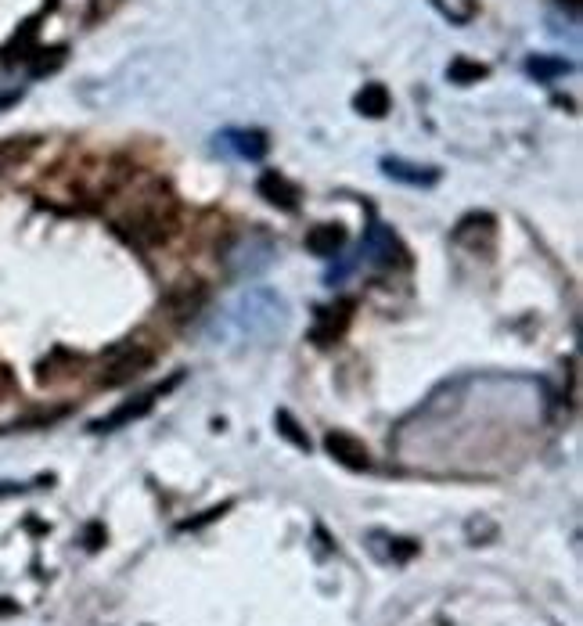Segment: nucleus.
<instances>
[{
	"label": "nucleus",
	"mask_w": 583,
	"mask_h": 626,
	"mask_svg": "<svg viewBox=\"0 0 583 626\" xmlns=\"http://www.w3.org/2000/svg\"><path fill=\"white\" fill-rule=\"evenodd\" d=\"M224 511H227V504H224V508H213V511H206V515H202V519H195V522H180V529H198V526H206V522L220 519V515H224Z\"/></svg>",
	"instance_id": "obj_13"
},
{
	"label": "nucleus",
	"mask_w": 583,
	"mask_h": 626,
	"mask_svg": "<svg viewBox=\"0 0 583 626\" xmlns=\"http://www.w3.org/2000/svg\"><path fill=\"white\" fill-rule=\"evenodd\" d=\"M224 144H231V148L242 155V159H263V155H267V148H270L263 130H227Z\"/></svg>",
	"instance_id": "obj_7"
},
{
	"label": "nucleus",
	"mask_w": 583,
	"mask_h": 626,
	"mask_svg": "<svg viewBox=\"0 0 583 626\" xmlns=\"http://www.w3.org/2000/svg\"><path fill=\"white\" fill-rule=\"evenodd\" d=\"M353 108H357L360 116L382 119L389 112V90L382 87V83H368V87H364L357 98H353Z\"/></svg>",
	"instance_id": "obj_8"
},
{
	"label": "nucleus",
	"mask_w": 583,
	"mask_h": 626,
	"mask_svg": "<svg viewBox=\"0 0 583 626\" xmlns=\"http://www.w3.org/2000/svg\"><path fill=\"white\" fill-rule=\"evenodd\" d=\"M256 188H260V195L267 198L270 206H281V209H288V213L296 209V198H299L296 184H288V180L281 177L278 170H267V173H263Z\"/></svg>",
	"instance_id": "obj_5"
},
{
	"label": "nucleus",
	"mask_w": 583,
	"mask_h": 626,
	"mask_svg": "<svg viewBox=\"0 0 583 626\" xmlns=\"http://www.w3.org/2000/svg\"><path fill=\"white\" fill-rule=\"evenodd\" d=\"M526 72H530V76H537V80H555V76H566L569 62H562V58H544V54H537V58H530V62H526Z\"/></svg>",
	"instance_id": "obj_10"
},
{
	"label": "nucleus",
	"mask_w": 583,
	"mask_h": 626,
	"mask_svg": "<svg viewBox=\"0 0 583 626\" xmlns=\"http://www.w3.org/2000/svg\"><path fill=\"white\" fill-rule=\"evenodd\" d=\"M26 486H18V483H0V493H22Z\"/></svg>",
	"instance_id": "obj_15"
},
{
	"label": "nucleus",
	"mask_w": 583,
	"mask_h": 626,
	"mask_svg": "<svg viewBox=\"0 0 583 626\" xmlns=\"http://www.w3.org/2000/svg\"><path fill=\"white\" fill-rule=\"evenodd\" d=\"M152 403H155V393L137 396V400L123 403V407H116V411L108 414V418H98V421H94V425H90V432H116V429H123V425H130V421L144 418V414L152 411Z\"/></svg>",
	"instance_id": "obj_3"
},
{
	"label": "nucleus",
	"mask_w": 583,
	"mask_h": 626,
	"mask_svg": "<svg viewBox=\"0 0 583 626\" xmlns=\"http://www.w3.org/2000/svg\"><path fill=\"white\" fill-rule=\"evenodd\" d=\"M342 245H346V231L339 224H317L314 231L306 234V249L321 256V260H332Z\"/></svg>",
	"instance_id": "obj_6"
},
{
	"label": "nucleus",
	"mask_w": 583,
	"mask_h": 626,
	"mask_svg": "<svg viewBox=\"0 0 583 626\" xmlns=\"http://www.w3.org/2000/svg\"><path fill=\"white\" fill-rule=\"evenodd\" d=\"M450 83H479L486 76V65L479 62H468V58H458V62L447 69Z\"/></svg>",
	"instance_id": "obj_12"
},
{
	"label": "nucleus",
	"mask_w": 583,
	"mask_h": 626,
	"mask_svg": "<svg viewBox=\"0 0 583 626\" xmlns=\"http://www.w3.org/2000/svg\"><path fill=\"white\" fill-rule=\"evenodd\" d=\"M382 170H386V177L404 180V184H411V188H432V184L440 180V170H432V166H414V162H404V159H382Z\"/></svg>",
	"instance_id": "obj_4"
},
{
	"label": "nucleus",
	"mask_w": 583,
	"mask_h": 626,
	"mask_svg": "<svg viewBox=\"0 0 583 626\" xmlns=\"http://www.w3.org/2000/svg\"><path fill=\"white\" fill-rule=\"evenodd\" d=\"M324 450H328L339 465L353 468V472H368L371 468L368 447H364L357 436H350V432H328V436H324Z\"/></svg>",
	"instance_id": "obj_2"
},
{
	"label": "nucleus",
	"mask_w": 583,
	"mask_h": 626,
	"mask_svg": "<svg viewBox=\"0 0 583 626\" xmlns=\"http://www.w3.org/2000/svg\"><path fill=\"white\" fill-rule=\"evenodd\" d=\"M274 425H278V436H285L288 443L296 450H310V436H306L303 429H299V421L292 418L288 411H278V418H274Z\"/></svg>",
	"instance_id": "obj_11"
},
{
	"label": "nucleus",
	"mask_w": 583,
	"mask_h": 626,
	"mask_svg": "<svg viewBox=\"0 0 583 626\" xmlns=\"http://www.w3.org/2000/svg\"><path fill=\"white\" fill-rule=\"evenodd\" d=\"M101 540H105V533H101V526H90V533H87V547H101Z\"/></svg>",
	"instance_id": "obj_14"
},
{
	"label": "nucleus",
	"mask_w": 583,
	"mask_h": 626,
	"mask_svg": "<svg viewBox=\"0 0 583 626\" xmlns=\"http://www.w3.org/2000/svg\"><path fill=\"white\" fill-rule=\"evenodd\" d=\"M364 256H368L375 267H400L404 263V245L396 242V234L389 231V227H382V224H375L368 234H364Z\"/></svg>",
	"instance_id": "obj_1"
},
{
	"label": "nucleus",
	"mask_w": 583,
	"mask_h": 626,
	"mask_svg": "<svg viewBox=\"0 0 583 626\" xmlns=\"http://www.w3.org/2000/svg\"><path fill=\"white\" fill-rule=\"evenodd\" d=\"M152 360V353H144V349H137V353H130L126 360H119L116 367H112V375H101V382L105 385H119V382H126L130 375H137L144 364Z\"/></svg>",
	"instance_id": "obj_9"
}]
</instances>
